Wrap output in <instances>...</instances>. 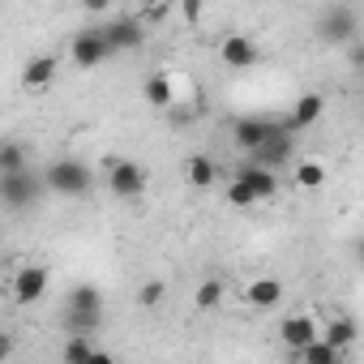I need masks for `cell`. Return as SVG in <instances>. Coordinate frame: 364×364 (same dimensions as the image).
Segmentation results:
<instances>
[{
	"instance_id": "1",
	"label": "cell",
	"mask_w": 364,
	"mask_h": 364,
	"mask_svg": "<svg viewBox=\"0 0 364 364\" xmlns=\"http://www.w3.org/2000/svg\"><path fill=\"white\" fill-rule=\"evenodd\" d=\"M43 180H48V193H60V198H86L95 189V171L82 159H52Z\"/></svg>"
},
{
	"instance_id": "2",
	"label": "cell",
	"mask_w": 364,
	"mask_h": 364,
	"mask_svg": "<svg viewBox=\"0 0 364 364\" xmlns=\"http://www.w3.org/2000/svg\"><path fill=\"white\" fill-rule=\"evenodd\" d=\"M43 189H48V180H43L39 171H31V167L0 176V202H5L14 215H18V210H31V206L43 198Z\"/></svg>"
},
{
	"instance_id": "3",
	"label": "cell",
	"mask_w": 364,
	"mask_h": 364,
	"mask_svg": "<svg viewBox=\"0 0 364 364\" xmlns=\"http://www.w3.org/2000/svg\"><path fill=\"white\" fill-rule=\"evenodd\" d=\"M146 185H150V176H146L141 163H133V159H107V193L112 198L137 202L146 193Z\"/></svg>"
},
{
	"instance_id": "4",
	"label": "cell",
	"mask_w": 364,
	"mask_h": 364,
	"mask_svg": "<svg viewBox=\"0 0 364 364\" xmlns=\"http://www.w3.org/2000/svg\"><path fill=\"white\" fill-rule=\"evenodd\" d=\"M313 31H317V39L321 43H334V48H347L351 39H355V31H360V22H355V9H347L343 0L338 5H326L321 14H317V22H313Z\"/></svg>"
},
{
	"instance_id": "5",
	"label": "cell",
	"mask_w": 364,
	"mask_h": 364,
	"mask_svg": "<svg viewBox=\"0 0 364 364\" xmlns=\"http://www.w3.org/2000/svg\"><path fill=\"white\" fill-rule=\"evenodd\" d=\"M69 56H73V65H77V69H95V65H103V60H107V56H116V52H112V43H107V31H103V26H86V31H77V35H73Z\"/></svg>"
},
{
	"instance_id": "6",
	"label": "cell",
	"mask_w": 364,
	"mask_h": 364,
	"mask_svg": "<svg viewBox=\"0 0 364 364\" xmlns=\"http://www.w3.org/2000/svg\"><path fill=\"white\" fill-rule=\"evenodd\" d=\"M317 334H321V326H317L309 313H291V317H283V321H279V338H283V347H287L291 355H300Z\"/></svg>"
},
{
	"instance_id": "7",
	"label": "cell",
	"mask_w": 364,
	"mask_h": 364,
	"mask_svg": "<svg viewBox=\"0 0 364 364\" xmlns=\"http://www.w3.org/2000/svg\"><path fill=\"white\" fill-rule=\"evenodd\" d=\"M48 296V270L43 266H22L14 274V300L18 304H39Z\"/></svg>"
},
{
	"instance_id": "8",
	"label": "cell",
	"mask_w": 364,
	"mask_h": 364,
	"mask_svg": "<svg viewBox=\"0 0 364 364\" xmlns=\"http://www.w3.org/2000/svg\"><path fill=\"white\" fill-rule=\"evenodd\" d=\"M219 60H223L228 69H253V65L262 60V52H257V43L245 39V35H228V39L219 43Z\"/></svg>"
},
{
	"instance_id": "9",
	"label": "cell",
	"mask_w": 364,
	"mask_h": 364,
	"mask_svg": "<svg viewBox=\"0 0 364 364\" xmlns=\"http://www.w3.org/2000/svg\"><path fill=\"white\" fill-rule=\"evenodd\" d=\"M274 133V124L270 120H262V116H245V120H236V129H232V141H236V150H245V154H253L266 137Z\"/></svg>"
},
{
	"instance_id": "10",
	"label": "cell",
	"mask_w": 364,
	"mask_h": 364,
	"mask_svg": "<svg viewBox=\"0 0 364 364\" xmlns=\"http://www.w3.org/2000/svg\"><path fill=\"white\" fill-rule=\"evenodd\" d=\"M103 31H107V43H112V52H133V48H141V43H146V31H141V22H137V18L107 22Z\"/></svg>"
},
{
	"instance_id": "11",
	"label": "cell",
	"mask_w": 364,
	"mask_h": 364,
	"mask_svg": "<svg viewBox=\"0 0 364 364\" xmlns=\"http://www.w3.org/2000/svg\"><path fill=\"white\" fill-rule=\"evenodd\" d=\"M240 180H249V189L257 193V202H270L274 193H279V176H274V167H266V163H245L240 167Z\"/></svg>"
},
{
	"instance_id": "12",
	"label": "cell",
	"mask_w": 364,
	"mask_h": 364,
	"mask_svg": "<svg viewBox=\"0 0 364 364\" xmlns=\"http://www.w3.org/2000/svg\"><path fill=\"white\" fill-rule=\"evenodd\" d=\"M245 300H249L253 309H274V304L283 300V283H279V279H253V283L245 287Z\"/></svg>"
},
{
	"instance_id": "13",
	"label": "cell",
	"mask_w": 364,
	"mask_h": 364,
	"mask_svg": "<svg viewBox=\"0 0 364 364\" xmlns=\"http://www.w3.org/2000/svg\"><path fill=\"white\" fill-rule=\"evenodd\" d=\"M22 82H26L31 90H48V86L56 82V56H35V60L22 69Z\"/></svg>"
},
{
	"instance_id": "14",
	"label": "cell",
	"mask_w": 364,
	"mask_h": 364,
	"mask_svg": "<svg viewBox=\"0 0 364 364\" xmlns=\"http://www.w3.org/2000/svg\"><path fill=\"white\" fill-rule=\"evenodd\" d=\"M321 107H326V99H321L317 90H309V95H300V99H296V107H291V116H287V120H291L296 129H309V124H317V120H321Z\"/></svg>"
},
{
	"instance_id": "15",
	"label": "cell",
	"mask_w": 364,
	"mask_h": 364,
	"mask_svg": "<svg viewBox=\"0 0 364 364\" xmlns=\"http://www.w3.org/2000/svg\"><path fill=\"white\" fill-rule=\"evenodd\" d=\"M103 326V309H65V330L69 334H95Z\"/></svg>"
},
{
	"instance_id": "16",
	"label": "cell",
	"mask_w": 364,
	"mask_h": 364,
	"mask_svg": "<svg viewBox=\"0 0 364 364\" xmlns=\"http://www.w3.org/2000/svg\"><path fill=\"white\" fill-rule=\"evenodd\" d=\"M321 334H326L330 343H338L343 351H351V343H355L360 326H355V317H330V321L321 326Z\"/></svg>"
},
{
	"instance_id": "17",
	"label": "cell",
	"mask_w": 364,
	"mask_h": 364,
	"mask_svg": "<svg viewBox=\"0 0 364 364\" xmlns=\"http://www.w3.org/2000/svg\"><path fill=\"white\" fill-rule=\"evenodd\" d=\"M141 95H146V103H150V107H171V99H176V90H171V77H167V73H154V77H146Z\"/></svg>"
},
{
	"instance_id": "18",
	"label": "cell",
	"mask_w": 364,
	"mask_h": 364,
	"mask_svg": "<svg viewBox=\"0 0 364 364\" xmlns=\"http://www.w3.org/2000/svg\"><path fill=\"white\" fill-rule=\"evenodd\" d=\"M338 355H347V351H343L338 343H330L326 334H317V338H313V343L300 351V360H309V364H334Z\"/></svg>"
},
{
	"instance_id": "19",
	"label": "cell",
	"mask_w": 364,
	"mask_h": 364,
	"mask_svg": "<svg viewBox=\"0 0 364 364\" xmlns=\"http://www.w3.org/2000/svg\"><path fill=\"white\" fill-rule=\"evenodd\" d=\"M185 176H189V185H193V189H210V185H215V163H210L206 154H189Z\"/></svg>"
},
{
	"instance_id": "20",
	"label": "cell",
	"mask_w": 364,
	"mask_h": 364,
	"mask_svg": "<svg viewBox=\"0 0 364 364\" xmlns=\"http://www.w3.org/2000/svg\"><path fill=\"white\" fill-rule=\"evenodd\" d=\"M65 360H103V364H107V351H95L86 334H69V343H65Z\"/></svg>"
},
{
	"instance_id": "21",
	"label": "cell",
	"mask_w": 364,
	"mask_h": 364,
	"mask_svg": "<svg viewBox=\"0 0 364 364\" xmlns=\"http://www.w3.org/2000/svg\"><path fill=\"white\" fill-rule=\"evenodd\" d=\"M223 283L219 279H206V283H198V291H193V300H198V309H219L223 304Z\"/></svg>"
},
{
	"instance_id": "22",
	"label": "cell",
	"mask_w": 364,
	"mask_h": 364,
	"mask_svg": "<svg viewBox=\"0 0 364 364\" xmlns=\"http://www.w3.org/2000/svg\"><path fill=\"white\" fill-rule=\"evenodd\" d=\"M296 185H300V189H321V185H326V167L313 163V159L300 163V167H296Z\"/></svg>"
},
{
	"instance_id": "23",
	"label": "cell",
	"mask_w": 364,
	"mask_h": 364,
	"mask_svg": "<svg viewBox=\"0 0 364 364\" xmlns=\"http://www.w3.org/2000/svg\"><path fill=\"white\" fill-rule=\"evenodd\" d=\"M69 304H73V309H103V296H99L95 283H77V287L69 291Z\"/></svg>"
},
{
	"instance_id": "24",
	"label": "cell",
	"mask_w": 364,
	"mask_h": 364,
	"mask_svg": "<svg viewBox=\"0 0 364 364\" xmlns=\"http://www.w3.org/2000/svg\"><path fill=\"white\" fill-rule=\"evenodd\" d=\"M26 167V150L18 141H5L0 146V171H22Z\"/></svg>"
},
{
	"instance_id": "25",
	"label": "cell",
	"mask_w": 364,
	"mask_h": 364,
	"mask_svg": "<svg viewBox=\"0 0 364 364\" xmlns=\"http://www.w3.org/2000/svg\"><path fill=\"white\" fill-rule=\"evenodd\" d=\"M228 202H232V206H253V202H257V193L249 189V180H240V176H236V180H232V189H228Z\"/></svg>"
},
{
	"instance_id": "26",
	"label": "cell",
	"mask_w": 364,
	"mask_h": 364,
	"mask_svg": "<svg viewBox=\"0 0 364 364\" xmlns=\"http://www.w3.org/2000/svg\"><path fill=\"white\" fill-rule=\"evenodd\" d=\"M163 291H167V287H163V279H150V283H141V291H137V300H141L146 309H154V304L163 300Z\"/></svg>"
},
{
	"instance_id": "27",
	"label": "cell",
	"mask_w": 364,
	"mask_h": 364,
	"mask_svg": "<svg viewBox=\"0 0 364 364\" xmlns=\"http://www.w3.org/2000/svg\"><path fill=\"white\" fill-rule=\"evenodd\" d=\"M202 18V0H185V22H198Z\"/></svg>"
},
{
	"instance_id": "28",
	"label": "cell",
	"mask_w": 364,
	"mask_h": 364,
	"mask_svg": "<svg viewBox=\"0 0 364 364\" xmlns=\"http://www.w3.org/2000/svg\"><path fill=\"white\" fill-rule=\"evenodd\" d=\"M107 5H112V0H82V9H86V14H103Z\"/></svg>"
},
{
	"instance_id": "29",
	"label": "cell",
	"mask_w": 364,
	"mask_h": 364,
	"mask_svg": "<svg viewBox=\"0 0 364 364\" xmlns=\"http://www.w3.org/2000/svg\"><path fill=\"white\" fill-rule=\"evenodd\" d=\"M9 351H14V338L5 334V338H0V364H5V360H9Z\"/></svg>"
},
{
	"instance_id": "30",
	"label": "cell",
	"mask_w": 364,
	"mask_h": 364,
	"mask_svg": "<svg viewBox=\"0 0 364 364\" xmlns=\"http://www.w3.org/2000/svg\"><path fill=\"white\" fill-rule=\"evenodd\" d=\"M351 65H360V69H364V48H355V52H351Z\"/></svg>"
},
{
	"instance_id": "31",
	"label": "cell",
	"mask_w": 364,
	"mask_h": 364,
	"mask_svg": "<svg viewBox=\"0 0 364 364\" xmlns=\"http://www.w3.org/2000/svg\"><path fill=\"white\" fill-rule=\"evenodd\" d=\"M253 5H266V0H253Z\"/></svg>"
}]
</instances>
